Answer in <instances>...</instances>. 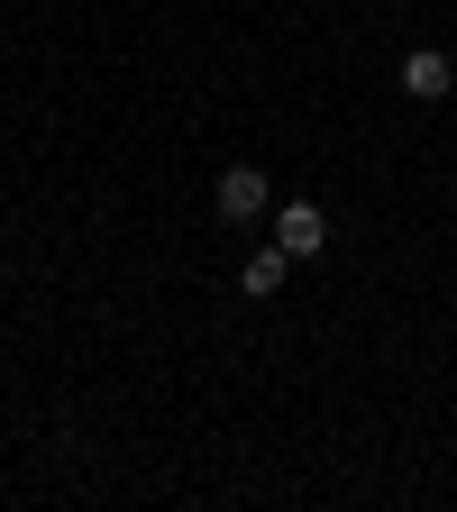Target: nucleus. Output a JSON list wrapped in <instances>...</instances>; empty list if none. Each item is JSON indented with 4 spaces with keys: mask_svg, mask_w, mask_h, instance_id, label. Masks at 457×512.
<instances>
[{
    "mask_svg": "<svg viewBox=\"0 0 457 512\" xmlns=\"http://www.w3.org/2000/svg\"><path fill=\"white\" fill-rule=\"evenodd\" d=\"M211 211H220L229 229H247V220H266V211H275V183L256 174V165H229V174L211 183Z\"/></svg>",
    "mask_w": 457,
    "mask_h": 512,
    "instance_id": "nucleus-1",
    "label": "nucleus"
},
{
    "mask_svg": "<svg viewBox=\"0 0 457 512\" xmlns=\"http://www.w3.org/2000/svg\"><path fill=\"white\" fill-rule=\"evenodd\" d=\"M275 247H284V256H320V247H330L320 202H284V211H275Z\"/></svg>",
    "mask_w": 457,
    "mask_h": 512,
    "instance_id": "nucleus-2",
    "label": "nucleus"
},
{
    "mask_svg": "<svg viewBox=\"0 0 457 512\" xmlns=\"http://www.w3.org/2000/svg\"><path fill=\"white\" fill-rule=\"evenodd\" d=\"M403 92H412V101H448V92H457V64H448L439 46H412V55H403Z\"/></svg>",
    "mask_w": 457,
    "mask_h": 512,
    "instance_id": "nucleus-3",
    "label": "nucleus"
},
{
    "mask_svg": "<svg viewBox=\"0 0 457 512\" xmlns=\"http://www.w3.org/2000/svg\"><path fill=\"white\" fill-rule=\"evenodd\" d=\"M284 275H293V256H284V247H256L247 266H238V284H247L256 302H275V293H284Z\"/></svg>",
    "mask_w": 457,
    "mask_h": 512,
    "instance_id": "nucleus-4",
    "label": "nucleus"
},
{
    "mask_svg": "<svg viewBox=\"0 0 457 512\" xmlns=\"http://www.w3.org/2000/svg\"><path fill=\"white\" fill-rule=\"evenodd\" d=\"M0 238H10V220H0Z\"/></svg>",
    "mask_w": 457,
    "mask_h": 512,
    "instance_id": "nucleus-5",
    "label": "nucleus"
}]
</instances>
